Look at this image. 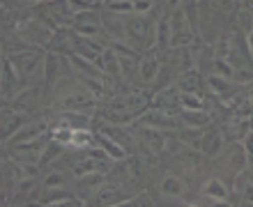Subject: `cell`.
<instances>
[{
	"mask_svg": "<svg viewBox=\"0 0 253 207\" xmlns=\"http://www.w3.org/2000/svg\"><path fill=\"white\" fill-rule=\"evenodd\" d=\"M126 44L133 48H150L154 44L157 30L152 28V21L147 19V14H129L126 16Z\"/></svg>",
	"mask_w": 253,
	"mask_h": 207,
	"instance_id": "6da1fadb",
	"label": "cell"
},
{
	"mask_svg": "<svg viewBox=\"0 0 253 207\" xmlns=\"http://www.w3.org/2000/svg\"><path fill=\"white\" fill-rule=\"evenodd\" d=\"M72 30L81 37H99L101 30H104V19L99 16L97 9H83V12H76L74 14V23H72Z\"/></svg>",
	"mask_w": 253,
	"mask_h": 207,
	"instance_id": "7a4b0ae2",
	"label": "cell"
},
{
	"mask_svg": "<svg viewBox=\"0 0 253 207\" xmlns=\"http://www.w3.org/2000/svg\"><path fill=\"white\" fill-rule=\"evenodd\" d=\"M7 58L14 62V67L19 69L21 79L26 81V83L30 81L33 74L44 72V60H46L37 48H30V51H23V53H16V55H7Z\"/></svg>",
	"mask_w": 253,
	"mask_h": 207,
	"instance_id": "3957f363",
	"label": "cell"
},
{
	"mask_svg": "<svg viewBox=\"0 0 253 207\" xmlns=\"http://www.w3.org/2000/svg\"><path fill=\"white\" fill-rule=\"evenodd\" d=\"M170 33H173V40H170L173 48L189 46L193 41V23L187 19V12L182 7L175 9L173 16H170Z\"/></svg>",
	"mask_w": 253,
	"mask_h": 207,
	"instance_id": "277c9868",
	"label": "cell"
},
{
	"mask_svg": "<svg viewBox=\"0 0 253 207\" xmlns=\"http://www.w3.org/2000/svg\"><path fill=\"white\" fill-rule=\"evenodd\" d=\"M42 19L53 23V26H72L74 23V9L67 0H46L42 7Z\"/></svg>",
	"mask_w": 253,
	"mask_h": 207,
	"instance_id": "5b68a950",
	"label": "cell"
},
{
	"mask_svg": "<svg viewBox=\"0 0 253 207\" xmlns=\"http://www.w3.org/2000/svg\"><path fill=\"white\" fill-rule=\"evenodd\" d=\"M97 94L92 90H87V87H79V90H74V92H67L62 97V108L65 111H79V113H90L94 106H97Z\"/></svg>",
	"mask_w": 253,
	"mask_h": 207,
	"instance_id": "8992f818",
	"label": "cell"
},
{
	"mask_svg": "<svg viewBox=\"0 0 253 207\" xmlns=\"http://www.w3.org/2000/svg\"><path fill=\"white\" fill-rule=\"evenodd\" d=\"M21 81H23V79H21L19 69L14 67V62L5 55V60H2V97H5V101L7 99H14V97L21 92V90H19Z\"/></svg>",
	"mask_w": 253,
	"mask_h": 207,
	"instance_id": "52a82bcc",
	"label": "cell"
},
{
	"mask_svg": "<svg viewBox=\"0 0 253 207\" xmlns=\"http://www.w3.org/2000/svg\"><path fill=\"white\" fill-rule=\"evenodd\" d=\"M28 124V115L23 111H16V108H5L2 111V140H9L14 134H19L21 129Z\"/></svg>",
	"mask_w": 253,
	"mask_h": 207,
	"instance_id": "ba28073f",
	"label": "cell"
},
{
	"mask_svg": "<svg viewBox=\"0 0 253 207\" xmlns=\"http://www.w3.org/2000/svg\"><path fill=\"white\" fill-rule=\"evenodd\" d=\"M69 55H67V60H65V55L62 53H55V51H51V53L46 55V60H44V79H46V83H58V81L65 76V65H69Z\"/></svg>",
	"mask_w": 253,
	"mask_h": 207,
	"instance_id": "9c48e42d",
	"label": "cell"
},
{
	"mask_svg": "<svg viewBox=\"0 0 253 207\" xmlns=\"http://www.w3.org/2000/svg\"><path fill=\"white\" fill-rule=\"evenodd\" d=\"M180 87H164L159 90V94L152 99V106L154 108H161L166 113H180L182 111V104H180Z\"/></svg>",
	"mask_w": 253,
	"mask_h": 207,
	"instance_id": "30bf717a",
	"label": "cell"
},
{
	"mask_svg": "<svg viewBox=\"0 0 253 207\" xmlns=\"http://www.w3.org/2000/svg\"><path fill=\"white\" fill-rule=\"evenodd\" d=\"M140 124L145 127H154V129H173L177 122L170 113L161 111V108H150V111H143V115L138 118Z\"/></svg>",
	"mask_w": 253,
	"mask_h": 207,
	"instance_id": "8fae6325",
	"label": "cell"
},
{
	"mask_svg": "<svg viewBox=\"0 0 253 207\" xmlns=\"http://www.w3.org/2000/svg\"><path fill=\"white\" fill-rule=\"evenodd\" d=\"M177 87H180V92H193V94H205V87H207V81H203L200 72L196 69H187V72H182V76L177 79Z\"/></svg>",
	"mask_w": 253,
	"mask_h": 207,
	"instance_id": "7c38bea8",
	"label": "cell"
},
{
	"mask_svg": "<svg viewBox=\"0 0 253 207\" xmlns=\"http://www.w3.org/2000/svg\"><path fill=\"white\" fill-rule=\"evenodd\" d=\"M247 159H249L247 150H244V145H242V143H237V140H235L233 145H228L226 154H223V164H226V166L230 168L235 175L244 170V166H247Z\"/></svg>",
	"mask_w": 253,
	"mask_h": 207,
	"instance_id": "4fadbf2b",
	"label": "cell"
},
{
	"mask_svg": "<svg viewBox=\"0 0 253 207\" xmlns=\"http://www.w3.org/2000/svg\"><path fill=\"white\" fill-rule=\"evenodd\" d=\"M104 182H106L104 173H101V170H92V173H85V175H81V177H76V189L81 191L83 201H85L87 196H92L99 191Z\"/></svg>",
	"mask_w": 253,
	"mask_h": 207,
	"instance_id": "5bb4252c",
	"label": "cell"
},
{
	"mask_svg": "<svg viewBox=\"0 0 253 207\" xmlns=\"http://www.w3.org/2000/svg\"><path fill=\"white\" fill-rule=\"evenodd\" d=\"M99 69L104 72V76L106 79H113V81H118L122 76V67H120V58H118V53H115L111 46H106L104 48V53L99 55Z\"/></svg>",
	"mask_w": 253,
	"mask_h": 207,
	"instance_id": "9a60e30c",
	"label": "cell"
},
{
	"mask_svg": "<svg viewBox=\"0 0 253 207\" xmlns=\"http://www.w3.org/2000/svg\"><path fill=\"white\" fill-rule=\"evenodd\" d=\"M235 83L233 79H226V76H219V74H212L207 79V87L212 90V94H216V99H230L235 94Z\"/></svg>",
	"mask_w": 253,
	"mask_h": 207,
	"instance_id": "2e32d148",
	"label": "cell"
},
{
	"mask_svg": "<svg viewBox=\"0 0 253 207\" xmlns=\"http://www.w3.org/2000/svg\"><path fill=\"white\" fill-rule=\"evenodd\" d=\"M40 87H26L12 99V106L16 111H23V113H33V108H37V104H40Z\"/></svg>",
	"mask_w": 253,
	"mask_h": 207,
	"instance_id": "e0dca14e",
	"label": "cell"
},
{
	"mask_svg": "<svg viewBox=\"0 0 253 207\" xmlns=\"http://www.w3.org/2000/svg\"><path fill=\"white\" fill-rule=\"evenodd\" d=\"M223 134L219 131V127H210L203 134V143H200V150L207 154V157H216L221 152V147H223Z\"/></svg>",
	"mask_w": 253,
	"mask_h": 207,
	"instance_id": "ac0fdd59",
	"label": "cell"
},
{
	"mask_svg": "<svg viewBox=\"0 0 253 207\" xmlns=\"http://www.w3.org/2000/svg\"><path fill=\"white\" fill-rule=\"evenodd\" d=\"M159 69H161L159 58H157L154 53L145 55V58L140 60V67H138V79H140V83H145V85L154 83V81H157V76H159Z\"/></svg>",
	"mask_w": 253,
	"mask_h": 207,
	"instance_id": "d6986e66",
	"label": "cell"
},
{
	"mask_svg": "<svg viewBox=\"0 0 253 207\" xmlns=\"http://www.w3.org/2000/svg\"><path fill=\"white\" fill-rule=\"evenodd\" d=\"M99 118L106 120L108 124H131V122L138 120V115L131 113V111H122V108H113V106L101 108Z\"/></svg>",
	"mask_w": 253,
	"mask_h": 207,
	"instance_id": "ffe728a7",
	"label": "cell"
},
{
	"mask_svg": "<svg viewBox=\"0 0 253 207\" xmlns=\"http://www.w3.org/2000/svg\"><path fill=\"white\" fill-rule=\"evenodd\" d=\"M126 201H129V198L122 196V191H120L118 184H108V182H104L101 189L97 191V203H99V205H125Z\"/></svg>",
	"mask_w": 253,
	"mask_h": 207,
	"instance_id": "44dd1931",
	"label": "cell"
},
{
	"mask_svg": "<svg viewBox=\"0 0 253 207\" xmlns=\"http://www.w3.org/2000/svg\"><path fill=\"white\" fill-rule=\"evenodd\" d=\"M44 131H46V124L44 122H28L26 127L21 129L19 134H14L12 138L7 140V143H12V145H16V143H26V140H37V138H44Z\"/></svg>",
	"mask_w": 253,
	"mask_h": 207,
	"instance_id": "7402d4cb",
	"label": "cell"
},
{
	"mask_svg": "<svg viewBox=\"0 0 253 207\" xmlns=\"http://www.w3.org/2000/svg\"><path fill=\"white\" fill-rule=\"evenodd\" d=\"M140 140H143V147H150L152 152H161L166 147V138L161 136V129L145 127V124L140 129Z\"/></svg>",
	"mask_w": 253,
	"mask_h": 207,
	"instance_id": "603a6c76",
	"label": "cell"
},
{
	"mask_svg": "<svg viewBox=\"0 0 253 207\" xmlns=\"http://www.w3.org/2000/svg\"><path fill=\"white\" fill-rule=\"evenodd\" d=\"M180 118L184 122V127H193V129H200V127H207L212 122V115L207 113V108L203 111H180Z\"/></svg>",
	"mask_w": 253,
	"mask_h": 207,
	"instance_id": "cb8c5ba5",
	"label": "cell"
},
{
	"mask_svg": "<svg viewBox=\"0 0 253 207\" xmlns=\"http://www.w3.org/2000/svg\"><path fill=\"white\" fill-rule=\"evenodd\" d=\"M101 134L111 136V138H113L115 143H120L125 150H129V147L136 145V138H133L131 131H125V129H120L118 124H108V122H106V124L101 127Z\"/></svg>",
	"mask_w": 253,
	"mask_h": 207,
	"instance_id": "d4e9b609",
	"label": "cell"
},
{
	"mask_svg": "<svg viewBox=\"0 0 253 207\" xmlns=\"http://www.w3.org/2000/svg\"><path fill=\"white\" fill-rule=\"evenodd\" d=\"M94 140H97V145L104 150V152L111 157V159H115V161H120V159H125L126 157V150L120 145V143H115L111 136H106V134H97L94 136Z\"/></svg>",
	"mask_w": 253,
	"mask_h": 207,
	"instance_id": "484cf974",
	"label": "cell"
},
{
	"mask_svg": "<svg viewBox=\"0 0 253 207\" xmlns=\"http://www.w3.org/2000/svg\"><path fill=\"white\" fill-rule=\"evenodd\" d=\"M184 191H187L184 180L177 177V175H166L161 180V194L166 196V198H180V196H184Z\"/></svg>",
	"mask_w": 253,
	"mask_h": 207,
	"instance_id": "4316f807",
	"label": "cell"
},
{
	"mask_svg": "<svg viewBox=\"0 0 253 207\" xmlns=\"http://www.w3.org/2000/svg\"><path fill=\"white\" fill-rule=\"evenodd\" d=\"M203 196L210 198L212 203H226L228 201V189L221 180H207L203 184Z\"/></svg>",
	"mask_w": 253,
	"mask_h": 207,
	"instance_id": "83f0119b",
	"label": "cell"
},
{
	"mask_svg": "<svg viewBox=\"0 0 253 207\" xmlns=\"http://www.w3.org/2000/svg\"><path fill=\"white\" fill-rule=\"evenodd\" d=\"M170 40H173V33H170V16H161V21L157 23L154 44H157L159 51H166V48H170Z\"/></svg>",
	"mask_w": 253,
	"mask_h": 207,
	"instance_id": "f1b7e54d",
	"label": "cell"
},
{
	"mask_svg": "<svg viewBox=\"0 0 253 207\" xmlns=\"http://www.w3.org/2000/svg\"><path fill=\"white\" fill-rule=\"evenodd\" d=\"M97 140H94V134L87 131V129H74V138H72V145L74 150H85V147H92Z\"/></svg>",
	"mask_w": 253,
	"mask_h": 207,
	"instance_id": "f546056e",
	"label": "cell"
},
{
	"mask_svg": "<svg viewBox=\"0 0 253 207\" xmlns=\"http://www.w3.org/2000/svg\"><path fill=\"white\" fill-rule=\"evenodd\" d=\"M180 104H182L184 111H203V108H207L203 94H193V92H182L180 94Z\"/></svg>",
	"mask_w": 253,
	"mask_h": 207,
	"instance_id": "4dcf8cb0",
	"label": "cell"
},
{
	"mask_svg": "<svg viewBox=\"0 0 253 207\" xmlns=\"http://www.w3.org/2000/svg\"><path fill=\"white\" fill-rule=\"evenodd\" d=\"M65 184H69V173L58 170V168H53V170L44 177V189H58V187H65Z\"/></svg>",
	"mask_w": 253,
	"mask_h": 207,
	"instance_id": "1f68e13d",
	"label": "cell"
},
{
	"mask_svg": "<svg viewBox=\"0 0 253 207\" xmlns=\"http://www.w3.org/2000/svg\"><path fill=\"white\" fill-rule=\"evenodd\" d=\"M180 140H182V143H184L187 147H191V150H200V143H203V134H200L198 129L187 127L184 131H180Z\"/></svg>",
	"mask_w": 253,
	"mask_h": 207,
	"instance_id": "d6a6232c",
	"label": "cell"
},
{
	"mask_svg": "<svg viewBox=\"0 0 253 207\" xmlns=\"http://www.w3.org/2000/svg\"><path fill=\"white\" fill-rule=\"evenodd\" d=\"M233 81L237 85H249L253 83V65H242L233 69Z\"/></svg>",
	"mask_w": 253,
	"mask_h": 207,
	"instance_id": "836d02e7",
	"label": "cell"
},
{
	"mask_svg": "<svg viewBox=\"0 0 253 207\" xmlns=\"http://www.w3.org/2000/svg\"><path fill=\"white\" fill-rule=\"evenodd\" d=\"M106 9L113 14H133V0H108Z\"/></svg>",
	"mask_w": 253,
	"mask_h": 207,
	"instance_id": "e575fe53",
	"label": "cell"
},
{
	"mask_svg": "<svg viewBox=\"0 0 253 207\" xmlns=\"http://www.w3.org/2000/svg\"><path fill=\"white\" fill-rule=\"evenodd\" d=\"M62 147L65 145H60L58 140H53L51 138V143H46V147H44V152H42V161H40V166H46L48 161H53L58 154L62 152Z\"/></svg>",
	"mask_w": 253,
	"mask_h": 207,
	"instance_id": "d590c367",
	"label": "cell"
},
{
	"mask_svg": "<svg viewBox=\"0 0 253 207\" xmlns=\"http://www.w3.org/2000/svg\"><path fill=\"white\" fill-rule=\"evenodd\" d=\"M69 5H72L74 14L76 12H83V9H92L94 5H97V0H67Z\"/></svg>",
	"mask_w": 253,
	"mask_h": 207,
	"instance_id": "8d00e7d4",
	"label": "cell"
},
{
	"mask_svg": "<svg viewBox=\"0 0 253 207\" xmlns=\"http://www.w3.org/2000/svg\"><path fill=\"white\" fill-rule=\"evenodd\" d=\"M152 9V0H133V14H147Z\"/></svg>",
	"mask_w": 253,
	"mask_h": 207,
	"instance_id": "74e56055",
	"label": "cell"
},
{
	"mask_svg": "<svg viewBox=\"0 0 253 207\" xmlns=\"http://www.w3.org/2000/svg\"><path fill=\"white\" fill-rule=\"evenodd\" d=\"M244 150H247L249 159H253V129L247 134V138H244Z\"/></svg>",
	"mask_w": 253,
	"mask_h": 207,
	"instance_id": "f35d334b",
	"label": "cell"
},
{
	"mask_svg": "<svg viewBox=\"0 0 253 207\" xmlns=\"http://www.w3.org/2000/svg\"><path fill=\"white\" fill-rule=\"evenodd\" d=\"M219 5H221V9H233V0H219Z\"/></svg>",
	"mask_w": 253,
	"mask_h": 207,
	"instance_id": "ab89813d",
	"label": "cell"
},
{
	"mask_svg": "<svg viewBox=\"0 0 253 207\" xmlns=\"http://www.w3.org/2000/svg\"><path fill=\"white\" fill-rule=\"evenodd\" d=\"M182 2H184V0H168V7H173V9H180Z\"/></svg>",
	"mask_w": 253,
	"mask_h": 207,
	"instance_id": "60d3db41",
	"label": "cell"
},
{
	"mask_svg": "<svg viewBox=\"0 0 253 207\" xmlns=\"http://www.w3.org/2000/svg\"><path fill=\"white\" fill-rule=\"evenodd\" d=\"M247 40H249V46H251V53H253V30H251V33H249V37H247Z\"/></svg>",
	"mask_w": 253,
	"mask_h": 207,
	"instance_id": "b9f144b4",
	"label": "cell"
},
{
	"mask_svg": "<svg viewBox=\"0 0 253 207\" xmlns=\"http://www.w3.org/2000/svg\"><path fill=\"white\" fill-rule=\"evenodd\" d=\"M247 12L253 14V0H247Z\"/></svg>",
	"mask_w": 253,
	"mask_h": 207,
	"instance_id": "7bdbcfd3",
	"label": "cell"
},
{
	"mask_svg": "<svg viewBox=\"0 0 253 207\" xmlns=\"http://www.w3.org/2000/svg\"><path fill=\"white\" fill-rule=\"evenodd\" d=\"M251 101H253V90H251Z\"/></svg>",
	"mask_w": 253,
	"mask_h": 207,
	"instance_id": "ee69618b",
	"label": "cell"
}]
</instances>
